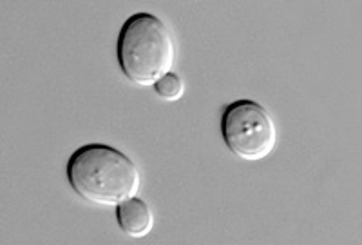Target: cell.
Listing matches in <instances>:
<instances>
[{"mask_svg":"<svg viewBox=\"0 0 362 245\" xmlns=\"http://www.w3.org/2000/svg\"><path fill=\"white\" fill-rule=\"evenodd\" d=\"M67 182L89 204L112 207L138 196L140 169L122 151L105 144H87L71 154Z\"/></svg>","mask_w":362,"mask_h":245,"instance_id":"cell-1","label":"cell"},{"mask_svg":"<svg viewBox=\"0 0 362 245\" xmlns=\"http://www.w3.org/2000/svg\"><path fill=\"white\" fill-rule=\"evenodd\" d=\"M119 69L138 86H154L176 62V44L163 21L136 13L124 22L116 44Z\"/></svg>","mask_w":362,"mask_h":245,"instance_id":"cell-2","label":"cell"},{"mask_svg":"<svg viewBox=\"0 0 362 245\" xmlns=\"http://www.w3.org/2000/svg\"><path fill=\"white\" fill-rule=\"evenodd\" d=\"M221 137L232 154L259 162L276 149V124L267 109L254 100H235L223 109Z\"/></svg>","mask_w":362,"mask_h":245,"instance_id":"cell-3","label":"cell"},{"mask_svg":"<svg viewBox=\"0 0 362 245\" xmlns=\"http://www.w3.org/2000/svg\"><path fill=\"white\" fill-rule=\"evenodd\" d=\"M116 222L129 237L144 238L153 231L154 215L145 200L132 196L116 205Z\"/></svg>","mask_w":362,"mask_h":245,"instance_id":"cell-4","label":"cell"},{"mask_svg":"<svg viewBox=\"0 0 362 245\" xmlns=\"http://www.w3.org/2000/svg\"><path fill=\"white\" fill-rule=\"evenodd\" d=\"M153 88L161 100L176 102V100H180L181 96H183V89H185V86H183V80H181L176 73L170 71V73H167L165 76H161V79L154 84Z\"/></svg>","mask_w":362,"mask_h":245,"instance_id":"cell-5","label":"cell"}]
</instances>
